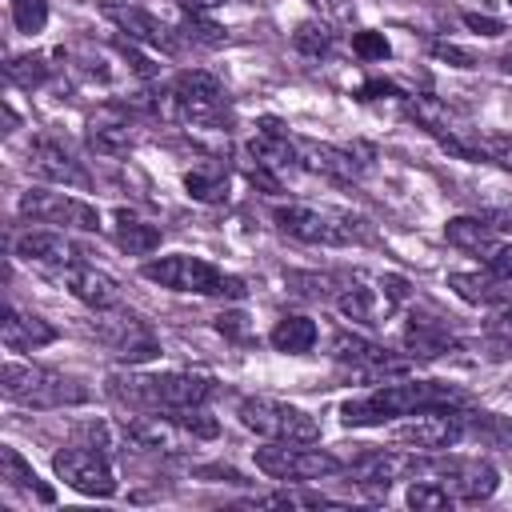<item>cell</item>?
<instances>
[{"label":"cell","instance_id":"9c48e42d","mask_svg":"<svg viewBox=\"0 0 512 512\" xmlns=\"http://www.w3.org/2000/svg\"><path fill=\"white\" fill-rule=\"evenodd\" d=\"M92 332H96V340H100L116 360H124V364H144V360H152V356L160 352V336L152 332V324H148L140 312L124 308V304H116V308H108V312H96Z\"/></svg>","mask_w":512,"mask_h":512},{"label":"cell","instance_id":"ffe728a7","mask_svg":"<svg viewBox=\"0 0 512 512\" xmlns=\"http://www.w3.org/2000/svg\"><path fill=\"white\" fill-rule=\"evenodd\" d=\"M444 240L468 256H480L488 260L496 248H500V228L488 220V216H452L444 224Z\"/></svg>","mask_w":512,"mask_h":512},{"label":"cell","instance_id":"30bf717a","mask_svg":"<svg viewBox=\"0 0 512 512\" xmlns=\"http://www.w3.org/2000/svg\"><path fill=\"white\" fill-rule=\"evenodd\" d=\"M256 468L268 476V480H296V484H308V480H320V476H332L344 468L340 456L324 452V448H308V444H264L256 448Z\"/></svg>","mask_w":512,"mask_h":512},{"label":"cell","instance_id":"d4e9b609","mask_svg":"<svg viewBox=\"0 0 512 512\" xmlns=\"http://www.w3.org/2000/svg\"><path fill=\"white\" fill-rule=\"evenodd\" d=\"M448 288H452L460 300H468V304H484V308H500V304H508V288H504V280L492 276L488 268H484V272H452V276H448Z\"/></svg>","mask_w":512,"mask_h":512},{"label":"cell","instance_id":"836d02e7","mask_svg":"<svg viewBox=\"0 0 512 512\" xmlns=\"http://www.w3.org/2000/svg\"><path fill=\"white\" fill-rule=\"evenodd\" d=\"M408 508H416V512H424V508H452L456 500H452V492L440 484V480H412V488H408Z\"/></svg>","mask_w":512,"mask_h":512},{"label":"cell","instance_id":"f35d334b","mask_svg":"<svg viewBox=\"0 0 512 512\" xmlns=\"http://www.w3.org/2000/svg\"><path fill=\"white\" fill-rule=\"evenodd\" d=\"M484 268L492 276H500V280H512V240H500V248L484 260Z\"/></svg>","mask_w":512,"mask_h":512},{"label":"cell","instance_id":"4316f807","mask_svg":"<svg viewBox=\"0 0 512 512\" xmlns=\"http://www.w3.org/2000/svg\"><path fill=\"white\" fill-rule=\"evenodd\" d=\"M160 240H164V232H160L156 224L140 220V216L128 212V208L116 212V244H120V252H128V256H148V252L160 248Z\"/></svg>","mask_w":512,"mask_h":512},{"label":"cell","instance_id":"5b68a950","mask_svg":"<svg viewBox=\"0 0 512 512\" xmlns=\"http://www.w3.org/2000/svg\"><path fill=\"white\" fill-rule=\"evenodd\" d=\"M140 276L160 284V288L192 292V296H236V300L244 296V280L240 276H228L216 264H208L200 256H188V252H172V256H160V260H148L140 268Z\"/></svg>","mask_w":512,"mask_h":512},{"label":"cell","instance_id":"60d3db41","mask_svg":"<svg viewBox=\"0 0 512 512\" xmlns=\"http://www.w3.org/2000/svg\"><path fill=\"white\" fill-rule=\"evenodd\" d=\"M216 328H220L228 340H248V324H244L240 312H224V316L216 320Z\"/></svg>","mask_w":512,"mask_h":512},{"label":"cell","instance_id":"7bdbcfd3","mask_svg":"<svg viewBox=\"0 0 512 512\" xmlns=\"http://www.w3.org/2000/svg\"><path fill=\"white\" fill-rule=\"evenodd\" d=\"M432 52H436L440 60L456 64V68H472V64H476V60H472V52H464V48H456V44H444V40H440V44H436Z\"/></svg>","mask_w":512,"mask_h":512},{"label":"cell","instance_id":"6da1fadb","mask_svg":"<svg viewBox=\"0 0 512 512\" xmlns=\"http://www.w3.org/2000/svg\"><path fill=\"white\" fill-rule=\"evenodd\" d=\"M464 392L456 384L444 380H400V384H380L368 396L344 400L340 404V424L348 428H372V424H388L396 416H416L428 408H460Z\"/></svg>","mask_w":512,"mask_h":512},{"label":"cell","instance_id":"44dd1931","mask_svg":"<svg viewBox=\"0 0 512 512\" xmlns=\"http://www.w3.org/2000/svg\"><path fill=\"white\" fill-rule=\"evenodd\" d=\"M0 336H4V344H8L12 352H32V348L52 344V340H56V328H52L44 316L24 312V308H16V304H12V308L4 312Z\"/></svg>","mask_w":512,"mask_h":512},{"label":"cell","instance_id":"7c38bea8","mask_svg":"<svg viewBox=\"0 0 512 512\" xmlns=\"http://www.w3.org/2000/svg\"><path fill=\"white\" fill-rule=\"evenodd\" d=\"M52 468L80 496H100L104 500V496L116 492V472L108 464V452H100L92 444H68V448H60L52 456Z\"/></svg>","mask_w":512,"mask_h":512},{"label":"cell","instance_id":"ba28073f","mask_svg":"<svg viewBox=\"0 0 512 512\" xmlns=\"http://www.w3.org/2000/svg\"><path fill=\"white\" fill-rule=\"evenodd\" d=\"M236 416L244 428L260 432L264 440H280V444H316L320 440V424L304 408L276 400V396H244L236 404Z\"/></svg>","mask_w":512,"mask_h":512},{"label":"cell","instance_id":"b9f144b4","mask_svg":"<svg viewBox=\"0 0 512 512\" xmlns=\"http://www.w3.org/2000/svg\"><path fill=\"white\" fill-rule=\"evenodd\" d=\"M464 24H468L472 32H480V36H500V32H504V24H500V20L480 16V12H464Z\"/></svg>","mask_w":512,"mask_h":512},{"label":"cell","instance_id":"e575fe53","mask_svg":"<svg viewBox=\"0 0 512 512\" xmlns=\"http://www.w3.org/2000/svg\"><path fill=\"white\" fill-rule=\"evenodd\" d=\"M184 40L204 44V48H220L228 40V32L220 24H212L208 16H184Z\"/></svg>","mask_w":512,"mask_h":512},{"label":"cell","instance_id":"ac0fdd59","mask_svg":"<svg viewBox=\"0 0 512 512\" xmlns=\"http://www.w3.org/2000/svg\"><path fill=\"white\" fill-rule=\"evenodd\" d=\"M332 356L340 364H348L352 372H364V376H396L408 368V360L392 356L388 348L364 340V336H352V332H336L332 336Z\"/></svg>","mask_w":512,"mask_h":512},{"label":"cell","instance_id":"52a82bcc","mask_svg":"<svg viewBox=\"0 0 512 512\" xmlns=\"http://www.w3.org/2000/svg\"><path fill=\"white\" fill-rule=\"evenodd\" d=\"M160 108H164L168 116H176V120H184V124H200V128H216V124L228 120L224 84H220L212 72H204V68H184V72L168 84Z\"/></svg>","mask_w":512,"mask_h":512},{"label":"cell","instance_id":"4dcf8cb0","mask_svg":"<svg viewBox=\"0 0 512 512\" xmlns=\"http://www.w3.org/2000/svg\"><path fill=\"white\" fill-rule=\"evenodd\" d=\"M4 76H8L16 88H40V84L52 76V64H48V56H40V52H24V56H8Z\"/></svg>","mask_w":512,"mask_h":512},{"label":"cell","instance_id":"ee69618b","mask_svg":"<svg viewBox=\"0 0 512 512\" xmlns=\"http://www.w3.org/2000/svg\"><path fill=\"white\" fill-rule=\"evenodd\" d=\"M180 8H184V16H208V12H216L224 0H176Z\"/></svg>","mask_w":512,"mask_h":512},{"label":"cell","instance_id":"5bb4252c","mask_svg":"<svg viewBox=\"0 0 512 512\" xmlns=\"http://www.w3.org/2000/svg\"><path fill=\"white\" fill-rule=\"evenodd\" d=\"M464 436H468V416L460 408H428L396 428V440L412 444L420 452H444Z\"/></svg>","mask_w":512,"mask_h":512},{"label":"cell","instance_id":"d6986e66","mask_svg":"<svg viewBox=\"0 0 512 512\" xmlns=\"http://www.w3.org/2000/svg\"><path fill=\"white\" fill-rule=\"evenodd\" d=\"M64 284H68V292H72L80 304H88L92 312H108V308L120 304L116 280H112L108 272L92 268V264H72V268H64Z\"/></svg>","mask_w":512,"mask_h":512},{"label":"cell","instance_id":"1f68e13d","mask_svg":"<svg viewBox=\"0 0 512 512\" xmlns=\"http://www.w3.org/2000/svg\"><path fill=\"white\" fill-rule=\"evenodd\" d=\"M292 44H296V52H304V56L320 60V56H328V52H332L336 32H332V24H328V20H304V24H296Z\"/></svg>","mask_w":512,"mask_h":512},{"label":"cell","instance_id":"2e32d148","mask_svg":"<svg viewBox=\"0 0 512 512\" xmlns=\"http://www.w3.org/2000/svg\"><path fill=\"white\" fill-rule=\"evenodd\" d=\"M104 16L132 40V44H144V48H156V52H176V36L148 12L140 8L136 0H104Z\"/></svg>","mask_w":512,"mask_h":512},{"label":"cell","instance_id":"7a4b0ae2","mask_svg":"<svg viewBox=\"0 0 512 512\" xmlns=\"http://www.w3.org/2000/svg\"><path fill=\"white\" fill-rule=\"evenodd\" d=\"M108 392L136 412H176L192 404H208L216 392L212 376L200 372H120L108 380Z\"/></svg>","mask_w":512,"mask_h":512},{"label":"cell","instance_id":"83f0119b","mask_svg":"<svg viewBox=\"0 0 512 512\" xmlns=\"http://www.w3.org/2000/svg\"><path fill=\"white\" fill-rule=\"evenodd\" d=\"M0 468H4V480L12 484V488H20V492H28V496H36L40 504H52L56 500V492L36 476V468L12 448V444H4L0 448Z\"/></svg>","mask_w":512,"mask_h":512},{"label":"cell","instance_id":"4fadbf2b","mask_svg":"<svg viewBox=\"0 0 512 512\" xmlns=\"http://www.w3.org/2000/svg\"><path fill=\"white\" fill-rule=\"evenodd\" d=\"M20 216L36 220V224H52V228H76V232H96L100 228V212L96 204L68 196V192H48V188H28L20 196Z\"/></svg>","mask_w":512,"mask_h":512},{"label":"cell","instance_id":"cb8c5ba5","mask_svg":"<svg viewBox=\"0 0 512 512\" xmlns=\"http://www.w3.org/2000/svg\"><path fill=\"white\" fill-rule=\"evenodd\" d=\"M296 148H300V164L312 168V172H324V176H336V180H356L360 176V164L344 148L316 144V140H296Z\"/></svg>","mask_w":512,"mask_h":512},{"label":"cell","instance_id":"8992f818","mask_svg":"<svg viewBox=\"0 0 512 512\" xmlns=\"http://www.w3.org/2000/svg\"><path fill=\"white\" fill-rule=\"evenodd\" d=\"M272 220L280 232L304 240V244H324V248H340V244H360L368 240L364 220H356L352 212H332V208H312V204H276Z\"/></svg>","mask_w":512,"mask_h":512},{"label":"cell","instance_id":"484cf974","mask_svg":"<svg viewBox=\"0 0 512 512\" xmlns=\"http://www.w3.org/2000/svg\"><path fill=\"white\" fill-rule=\"evenodd\" d=\"M184 188L200 204H224L228 200V168L220 160H200L184 172Z\"/></svg>","mask_w":512,"mask_h":512},{"label":"cell","instance_id":"8fae6325","mask_svg":"<svg viewBox=\"0 0 512 512\" xmlns=\"http://www.w3.org/2000/svg\"><path fill=\"white\" fill-rule=\"evenodd\" d=\"M408 300V280L404 276H380L376 284H364L360 276H348V284L336 296L340 316L356 320V324H384L396 304Z\"/></svg>","mask_w":512,"mask_h":512},{"label":"cell","instance_id":"ab89813d","mask_svg":"<svg viewBox=\"0 0 512 512\" xmlns=\"http://www.w3.org/2000/svg\"><path fill=\"white\" fill-rule=\"evenodd\" d=\"M480 156H488L512 172V140H480Z\"/></svg>","mask_w":512,"mask_h":512},{"label":"cell","instance_id":"9a60e30c","mask_svg":"<svg viewBox=\"0 0 512 512\" xmlns=\"http://www.w3.org/2000/svg\"><path fill=\"white\" fill-rule=\"evenodd\" d=\"M12 252L28 264H44V268H72V264H84V248L72 244L64 236V228H28L12 240Z\"/></svg>","mask_w":512,"mask_h":512},{"label":"cell","instance_id":"7402d4cb","mask_svg":"<svg viewBox=\"0 0 512 512\" xmlns=\"http://www.w3.org/2000/svg\"><path fill=\"white\" fill-rule=\"evenodd\" d=\"M404 348H408V356H416V360H436V356L452 352L456 340H452V332H448L436 316L412 312V320L404 324Z\"/></svg>","mask_w":512,"mask_h":512},{"label":"cell","instance_id":"f1b7e54d","mask_svg":"<svg viewBox=\"0 0 512 512\" xmlns=\"http://www.w3.org/2000/svg\"><path fill=\"white\" fill-rule=\"evenodd\" d=\"M268 344H272L276 352H284V356H304V352H312V344H316V324H312L308 316H284V320L272 324Z\"/></svg>","mask_w":512,"mask_h":512},{"label":"cell","instance_id":"f546056e","mask_svg":"<svg viewBox=\"0 0 512 512\" xmlns=\"http://www.w3.org/2000/svg\"><path fill=\"white\" fill-rule=\"evenodd\" d=\"M284 284L300 296H312V300H336L340 288L348 284V276H332V272H284Z\"/></svg>","mask_w":512,"mask_h":512},{"label":"cell","instance_id":"74e56055","mask_svg":"<svg viewBox=\"0 0 512 512\" xmlns=\"http://www.w3.org/2000/svg\"><path fill=\"white\" fill-rule=\"evenodd\" d=\"M352 52L360 60H388L392 56V44L384 40V32H356L352 36Z\"/></svg>","mask_w":512,"mask_h":512},{"label":"cell","instance_id":"3957f363","mask_svg":"<svg viewBox=\"0 0 512 512\" xmlns=\"http://www.w3.org/2000/svg\"><path fill=\"white\" fill-rule=\"evenodd\" d=\"M0 392L12 404H24V408H72V404H84L88 400V388L80 380H72L64 372H52V368L20 364V360H8L4 364Z\"/></svg>","mask_w":512,"mask_h":512},{"label":"cell","instance_id":"603a6c76","mask_svg":"<svg viewBox=\"0 0 512 512\" xmlns=\"http://www.w3.org/2000/svg\"><path fill=\"white\" fill-rule=\"evenodd\" d=\"M88 148L100 152V156H128V152L136 148V132H132V124L112 108V112L88 120Z\"/></svg>","mask_w":512,"mask_h":512},{"label":"cell","instance_id":"f6af8a7d","mask_svg":"<svg viewBox=\"0 0 512 512\" xmlns=\"http://www.w3.org/2000/svg\"><path fill=\"white\" fill-rule=\"evenodd\" d=\"M316 4H324V8H332L336 16H352V8H348V4H340V0H316Z\"/></svg>","mask_w":512,"mask_h":512},{"label":"cell","instance_id":"8d00e7d4","mask_svg":"<svg viewBox=\"0 0 512 512\" xmlns=\"http://www.w3.org/2000/svg\"><path fill=\"white\" fill-rule=\"evenodd\" d=\"M488 340L500 348V352H512V304H500L492 316H488Z\"/></svg>","mask_w":512,"mask_h":512},{"label":"cell","instance_id":"277c9868","mask_svg":"<svg viewBox=\"0 0 512 512\" xmlns=\"http://www.w3.org/2000/svg\"><path fill=\"white\" fill-rule=\"evenodd\" d=\"M404 472L440 480V484L452 492V500H460V504H480V500H488V496L496 492V484H500V472H496L488 460H480V456H444V452L408 456Z\"/></svg>","mask_w":512,"mask_h":512},{"label":"cell","instance_id":"d6a6232c","mask_svg":"<svg viewBox=\"0 0 512 512\" xmlns=\"http://www.w3.org/2000/svg\"><path fill=\"white\" fill-rule=\"evenodd\" d=\"M176 428H184V432H192V436H200V440H212L216 432H220V424H216V416L204 408V404H192V408H176V412H164Z\"/></svg>","mask_w":512,"mask_h":512},{"label":"cell","instance_id":"d590c367","mask_svg":"<svg viewBox=\"0 0 512 512\" xmlns=\"http://www.w3.org/2000/svg\"><path fill=\"white\" fill-rule=\"evenodd\" d=\"M12 20L20 32H40L48 24V0H12Z\"/></svg>","mask_w":512,"mask_h":512},{"label":"cell","instance_id":"e0dca14e","mask_svg":"<svg viewBox=\"0 0 512 512\" xmlns=\"http://www.w3.org/2000/svg\"><path fill=\"white\" fill-rule=\"evenodd\" d=\"M28 168L40 176V180H52V184H64V188H88L92 176L84 172V164L52 136H36L28 144Z\"/></svg>","mask_w":512,"mask_h":512},{"label":"cell","instance_id":"bcb514c9","mask_svg":"<svg viewBox=\"0 0 512 512\" xmlns=\"http://www.w3.org/2000/svg\"><path fill=\"white\" fill-rule=\"evenodd\" d=\"M500 64H504V72H512V52H508V56H504Z\"/></svg>","mask_w":512,"mask_h":512}]
</instances>
